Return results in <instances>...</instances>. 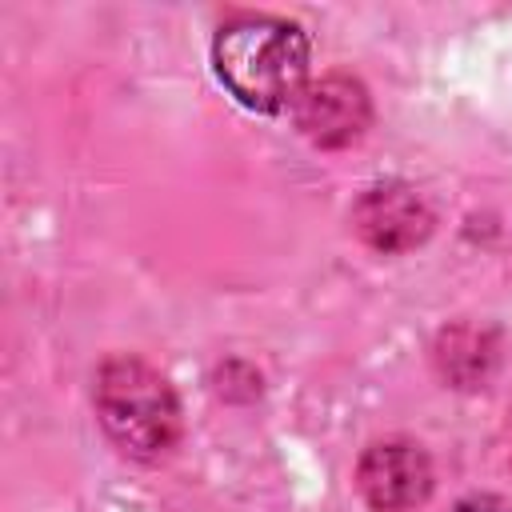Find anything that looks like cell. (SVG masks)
Masks as SVG:
<instances>
[{"label":"cell","mask_w":512,"mask_h":512,"mask_svg":"<svg viewBox=\"0 0 512 512\" xmlns=\"http://www.w3.org/2000/svg\"><path fill=\"white\" fill-rule=\"evenodd\" d=\"M212 68L220 84L252 112H284L308 88V36L300 24L244 12L212 40Z\"/></svg>","instance_id":"cell-1"},{"label":"cell","mask_w":512,"mask_h":512,"mask_svg":"<svg viewBox=\"0 0 512 512\" xmlns=\"http://www.w3.org/2000/svg\"><path fill=\"white\" fill-rule=\"evenodd\" d=\"M96 416L104 432L140 460L164 456L180 436V400L172 384L140 356H112L100 364Z\"/></svg>","instance_id":"cell-2"},{"label":"cell","mask_w":512,"mask_h":512,"mask_svg":"<svg viewBox=\"0 0 512 512\" xmlns=\"http://www.w3.org/2000/svg\"><path fill=\"white\" fill-rule=\"evenodd\" d=\"M356 484L376 512H412L432 492V460L412 440H380L364 448L356 464Z\"/></svg>","instance_id":"cell-3"},{"label":"cell","mask_w":512,"mask_h":512,"mask_svg":"<svg viewBox=\"0 0 512 512\" xmlns=\"http://www.w3.org/2000/svg\"><path fill=\"white\" fill-rule=\"evenodd\" d=\"M296 128L316 144V148H344L364 136L372 120V100L368 88L352 76H324L304 88V96L292 108Z\"/></svg>","instance_id":"cell-4"},{"label":"cell","mask_w":512,"mask_h":512,"mask_svg":"<svg viewBox=\"0 0 512 512\" xmlns=\"http://www.w3.org/2000/svg\"><path fill=\"white\" fill-rule=\"evenodd\" d=\"M352 228L376 252H408L428 240L432 212L408 184H376L352 208Z\"/></svg>","instance_id":"cell-5"},{"label":"cell","mask_w":512,"mask_h":512,"mask_svg":"<svg viewBox=\"0 0 512 512\" xmlns=\"http://www.w3.org/2000/svg\"><path fill=\"white\" fill-rule=\"evenodd\" d=\"M492 360H496V344H492V336L480 332V328L456 324V328L440 332V340H436L440 376L452 380L456 388H476V384H484Z\"/></svg>","instance_id":"cell-6"},{"label":"cell","mask_w":512,"mask_h":512,"mask_svg":"<svg viewBox=\"0 0 512 512\" xmlns=\"http://www.w3.org/2000/svg\"><path fill=\"white\" fill-rule=\"evenodd\" d=\"M452 512H512V504L500 500V496H492V492H472V496L456 500Z\"/></svg>","instance_id":"cell-7"}]
</instances>
